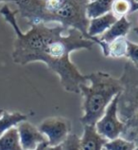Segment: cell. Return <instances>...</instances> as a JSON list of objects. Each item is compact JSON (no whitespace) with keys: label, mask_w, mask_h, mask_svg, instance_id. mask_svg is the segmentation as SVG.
<instances>
[{"label":"cell","mask_w":138,"mask_h":150,"mask_svg":"<svg viewBox=\"0 0 138 150\" xmlns=\"http://www.w3.org/2000/svg\"><path fill=\"white\" fill-rule=\"evenodd\" d=\"M127 53V39L125 37L117 38L108 43V56L112 58L126 57Z\"/></svg>","instance_id":"5bb4252c"},{"label":"cell","mask_w":138,"mask_h":150,"mask_svg":"<svg viewBox=\"0 0 138 150\" xmlns=\"http://www.w3.org/2000/svg\"><path fill=\"white\" fill-rule=\"evenodd\" d=\"M115 0H94L88 3L86 15L89 19L97 18L112 11V6Z\"/></svg>","instance_id":"7c38bea8"},{"label":"cell","mask_w":138,"mask_h":150,"mask_svg":"<svg viewBox=\"0 0 138 150\" xmlns=\"http://www.w3.org/2000/svg\"><path fill=\"white\" fill-rule=\"evenodd\" d=\"M135 150H138V145H137V147H136V149Z\"/></svg>","instance_id":"d4e9b609"},{"label":"cell","mask_w":138,"mask_h":150,"mask_svg":"<svg viewBox=\"0 0 138 150\" xmlns=\"http://www.w3.org/2000/svg\"><path fill=\"white\" fill-rule=\"evenodd\" d=\"M89 0H20L17 2L20 16L31 25L57 22L66 30L75 29L85 38L100 47L104 56H108V44L92 38L87 33L90 19L86 15Z\"/></svg>","instance_id":"7a4b0ae2"},{"label":"cell","mask_w":138,"mask_h":150,"mask_svg":"<svg viewBox=\"0 0 138 150\" xmlns=\"http://www.w3.org/2000/svg\"><path fill=\"white\" fill-rule=\"evenodd\" d=\"M0 150H23L16 127H11L0 137Z\"/></svg>","instance_id":"4fadbf2b"},{"label":"cell","mask_w":138,"mask_h":150,"mask_svg":"<svg viewBox=\"0 0 138 150\" xmlns=\"http://www.w3.org/2000/svg\"><path fill=\"white\" fill-rule=\"evenodd\" d=\"M62 150H81L80 146V138L76 134L70 133L66 140L62 144Z\"/></svg>","instance_id":"ac0fdd59"},{"label":"cell","mask_w":138,"mask_h":150,"mask_svg":"<svg viewBox=\"0 0 138 150\" xmlns=\"http://www.w3.org/2000/svg\"><path fill=\"white\" fill-rule=\"evenodd\" d=\"M47 145H48V144H47V142H45V143H42V144H39L38 146H37L36 148H35L34 150H45Z\"/></svg>","instance_id":"44dd1931"},{"label":"cell","mask_w":138,"mask_h":150,"mask_svg":"<svg viewBox=\"0 0 138 150\" xmlns=\"http://www.w3.org/2000/svg\"><path fill=\"white\" fill-rule=\"evenodd\" d=\"M45 150H62V144L54 145V146H51V145H47Z\"/></svg>","instance_id":"d6986e66"},{"label":"cell","mask_w":138,"mask_h":150,"mask_svg":"<svg viewBox=\"0 0 138 150\" xmlns=\"http://www.w3.org/2000/svg\"><path fill=\"white\" fill-rule=\"evenodd\" d=\"M126 57L129 61L138 68V44L127 40V53Z\"/></svg>","instance_id":"e0dca14e"},{"label":"cell","mask_w":138,"mask_h":150,"mask_svg":"<svg viewBox=\"0 0 138 150\" xmlns=\"http://www.w3.org/2000/svg\"><path fill=\"white\" fill-rule=\"evenodd\" d=\"M107 142V139L97 132L95 125H83V133L80 138L81 150H103Z\"/></svg>","instance_id":"ba28073f"},{"label":"cell","mask_w":138,"mask_h":150,"mask_svg":"<svg viewBox=\"0 0 138 150\" xmlns=\"http://www.w3.org/2000/svg\"><path fill=\"white\" fill-rule=\"evenodd\" d=\"M87 78L89 85L84 83L80 86L83 111L81 122L83 125H95L104 114L110 103L122 91V85L119 79L103 71L88 74Z\"/></svg>","instance_id":"3957f363"},{"label":"cell","mask_w":138,"mask_h":150,"mask_svg":"<svg viewBox=\"0 0 138 150\" xmlns=\"http://www.w3.org/2000/svg\"><path fill=\"white\" fill-rule=\"evenodd\" d=\"M27 120V116L26 114H22L20 112L10 113L3 110L2 114L0 115V137L11 127H15L21 122Z\"/></svg>","instance_id":"8fae6325"},{"label":"cell","mask_w":138,"mask_h":150,"mask_svg":"<svg viewBox=\"0 0 138 150\" xmlns=\"http://www.w3.org/2000/svg\"><path fill=\"white\" fill-rule=\"evenodd\" d=\"M133 31H134V33L138 36V27L137 28H134V29H133Z\"/></svg>","instance_id":"603a6c76"},{"label":"cell","mask_w":138,"mask_h":150,"mask_svg":"<svg viewBox=\"0 0 138 150\" xmlns=\"http://www.w3.org/2000/svg\"><path fill=\"white\" fill-rule=\"evenodd\" d=\"M131 9L132 3L129 0H115L112 6V13L117 18H120L131 13Z\"/></svg>","instance_id":"2e32d148"},{"label":"cell","mask_w":138,"mask_h":150,"mask_svg":"<svg viewBox=\"0 0 138 150\" xmlns=\"http://www.w3.org/2000/svg\"><path fill=\"white\" fill-rule=\"evenodd\" d=\"M89 1H90V2H91V1H94V0H89Z\"/></svg>","instance_id":"484cf974"},{"label":"cell","mask_w":138,"mask_h":150,"mask_svg":"<svg viewBox=\"0 0 138 150\" xmlns=\"http://www.w3.org/2000/svg\"><path fill=\"white\" fill-rule=\"evenodd\" d=\"M134 1H138V0H134Z\"/></svg>","instance_id":"4316f807"},{"label":"cell","mask_w":138,"mask_h":150,"mask_svg":"<svg viewBox=\"0 0 138 150\" xmlns=\"http://www.w3.org/2000/svg\"><path fill=\"white\" fill-rule=\"evenodd\" d=\"M118 98L119 94L113 98L102 117L95 125L97 132L108 141L121 137L125 128L123 122L118 116Z\"/></svg>","instance_id":"5b68a950"},{"label":"cell","mask_w":138,"mask_h":150,"mask_svg":"<svg viewBox=\"0 0 138 150\" xmlns=\"http://www.w3.org/2000/svg\"><path fill=\"white\" fill-rule=\"evenodd\" d=\"M131 3H132L131 13H133V11H138V1H134V0H132V1H131Z\"/></svg>","instance_id":"ffe728a7"},{"label":"cell","mask_w":138,"mask_h":150,"mask_svg":"<svg viewBox=\"0 0 138 150\" xmlns=\"http://www.w3.org/2000/svg\"><path fill=\"white\" fill-rule=\"evenodd\" d=\"M2 112H3V109H0V115L2 114Z\"/></svg>","instance_id":"cb8c5ba5"},{"label":"cell","mask_w":138,"mask_h":150,"mask_svg":"<svg viewBox=\"0 0 138 150\" xmlns=\"http://www.w3.org/2000/svg\"><path fill=\"white\" fill-rule=\"evenodd\" d=\"M132 23L130 22L126 16L120 17L117 19V21L113 24L110 29H108L103 34H101L99 40L105 43H110L117 38L125 37L128 34L129 30H131Z\"/></svg>","instance_id":"30bf717a"},{"label":"cell","mask_w":138,"mask_h":150,"mask_svg":"<svg viewBox=\"0 0 138 150\" xmlns=\"http://www.w3.org/2000/svg\"><path fill=\"white\" fill-rule=\"evenodd\" d=\"M17 13L7 5L0 10V13L13 27L16 35L13 51V62L21 66L32 62L45 63L47 68L58 75L66 91L80 93V86L87 83L88 78L87 75L81 73L70 60V54L78 50H91L96 43L85 38L78 30H66L62 25H31L29 30L23 33L15 18Z\"/></svg>","instance_id":"6da1fadb"},{"label":"cell","mask_w":138,"mask_h":150,"mask_svg":"<svg viewBox=\"0 0 138 150\" xmlns=\"http://www.w3.org/2000/svg\"><path fill=\"white\" fill-rule=\"evenodd\" d=\"M103 150H106V149H105V148H104V149H103Z\"/></svg>","instance_id":"83f0119b"},{"label":"cell","mask_w":138,"mask_h":150,"mask_svg":"<svg viewBox=\"0 0 138 150\" xmlns=\"http://www.w3.org/2000/svg\"><path fill=\"white\" fill-rule=\"evenodd\" d=\"M122 91L118 98V116L125 125L121 137L138 144V68L126 62L118 78Z\"/></svg>","instance_id":"277c9868"},{"label":"cell","mask_w":138,"mask_h":150,"mask_svg":"<svg viewBox=\"0 0 138 150\" xmlns=\"http://www.w3.org/2000/svg\"><path fill=\"white\" fill-rule=\"evenodd\" d=\"M51 146L62 144L68 137L71 130L70 122L64 117H49L38 126Z\"/></svg>","instance_id":"8992f818"},{"label":"cell","mask_w":138,"mask_h":150,"mask_svg":"<svg viewBox=\"0 0 138 150\" xmlns=\"http://www.w3.org/2000/svg\"><path fill=\"white\" fill-rule=\"evenodd\" d=\"M138 144L135 142L129 141L125 138L118 137L116 139L108 141L104 148L106 150H135Z\"/></svg>","instance_id":"9a60e30c"},{"label":"cell","mask_w":138,"mask_h":150,"mask_svg":"<svg viewBox=\"0 0 138 150\" xmlns=\"http://www.w3.org/2000/svg\"><path fill=\"white\" fill-rule=\"evenodd\" d=\"M19 1H20V0H0V3H1V2H14V3H17Z\"/></svg>","instance_id":"7402d4cb"},{"label":"cell","mask_w":138,"mask_h":150,"mask_svg":"<svg viewBox=\"0 0 138 150\" xmlns=\"http://www.w3.org/2000/svg\"><path fill=\"white\" fill-rule=\"evenodd\" d=\"M16 128L23 150H34L40 144L47 142L46 136L39 128L27 121L18 124Z\"/></svg>","instance_id":"52a82bcc"},{"label":"cell","mask_w":138,"mask_h":150,"mask_svg":"<svg viewBox=\"0 0 138 150\" xmlns=\"http://www.w3.org/2000/svg\"><path fill=\"white\" fill-rule=\"evenodd\" d=\"M117 17L113 14L112 11L106 13L101 16H98L97 18L90 19L87 33L90 37L96 38L97 35L103 34L106 30L110 29L115 23L117 21Z\"/></svg>","instance_id":"9c48e42d"}]
</instances>
